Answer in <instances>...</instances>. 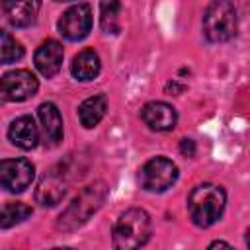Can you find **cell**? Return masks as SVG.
I'll return each mask as SVG.
<instances>
[{"label": "cell", "instance_id": "6da1fadb", "mask_svg": "<svg viewBox=\"0 0 250 250\" xmlns=\"http://www.w3.org/2000/svg\"><path fill=\"white\" fill-rule=\"evenodd\" d=\"M107 197V188L104 182H96L86 186L70 203L68 207L59 215L57 219V229L62 232H70L76 230L78 227H82L105 201Z\"/></svg>", "mask_w": 250, "mask_h": 250}, {"label": "cell", "instance_id": "7a4b0ae2", "mask_svg": "<svg viewBox=\"0 0 250 250\" xmlns=\"http://www.w3.org/2000/svg\"><path fill=\"white\" fill-rule=\"evenodd\" d=\"M225 203H227V195L221 186L199 184L191 189L188 197V211L197 227H211L221 219Z\"/></svg>", "mask_w": 250, "mask_h": 250}, {"label": "cell", "instance_id": "3957f363", "mask_svg": "<svg viewBox=\"0 0 250 250\" xmlns=\"http://www.w3.org/2000/svg\"><path fill=\"white\" fill-rule=\"evenodd\" d=\"M150 236V217L145 209L133 207L119 215L113 227V246L119 250H133L143 246Z\"/></svg>", "mask_w": 250, "mask_h": 250}, {"label": "cell", "instance_id": "277c9868", "mask_svg": "<svg viewBox=\"0 0 250 250\" xmlns=\"http://www.w3.org/2000/svg\"><path fill=\"white\" fill-rule=\"evenodd\" d=\"M236 8L229 0H213L203 14V33L211 43H223L236 35Z\"/></svg>", "mask_w": 250, "mask_h": 250}, {"label": "cell", "instance_id": "5b68a950", "mask_svg": "<svg viewBox=\"0 0 250 250\" xmlns=\"http://www.w3.org/2000/svg\"><path fill=\"white\" fill-rule=\"evenodd\" d=\"M178 180V166L166 156H154L139 170V184L146 191H164Z\"/></svg>", "mask_w": 250, "mask_h": 250}, {"label": "cell", "instance_id": "8992f818", "mask_svg": "<svg viewBox=\"0 0 250 250\" xmlns=\"http://www.w3.org/2000/svg\"><path fill=\"white\" fill-rule=\"evenodd\" d=\"M35 176V168L25 158H4L0 160V186L12 193L25 191Z\"/></svg>", "mask_w": 250, "mask_h": 250}, {"label": "cell", "instance_id": "52a82bcc", "mask_svg": "<svg viewBox=\"0 0 250 250\" xmlns=\"http://www.w3.org/2000/svg\"><path fill=\"white\" fill-rule=\"evenodd\" d=\"M39 88V82L31 70H10L0 78V98L8 102H23L31 98Z\"/></svg>", "mask_w": 250, "mask_h": 250}, {"label": "cell", "instance_id": "ba28073f", "mask_svg": "<svg viewBox=\"0 0 250 250\" xmlns=\"http://www.w3.org/2000/svg\"><path fill=\"white\" fill-rule=\"evenodd\" d=\"M92 29V10L88 4H76L68 8L59 20V33L68 41L84 39Z\"/></svg>", "mask_w": 250, "mask_h": 250}, {"label": "cell", "instance_id": "9c48e42d", "mask_svg": "<svg viewBox=\"0 0 250 250\" xmlns=\"http://www.w3.org/2000/svg\"><path fill=\"white\" fill-rule=\"evenodd\" d=\"M62 57H64V51H62V45L55 39H47L43 41L35 55H33V62H35V68L47 76V78H53L59 70H61V64H62Z\"/></svg>", "mask_w": 250, "mask_h": 250}, {"label": "cell", "instance_id": "30bf717a", "mask_svg": "<svg viewBox=\"0 0 250 250\" xmlns=\"http://www.w3.org/2000/svg\"><path fill=\"white\" fill-rule=\"evenodd\" d=\"M143 121L152 129V131H170L176 127L178 113L170 104L164 102H148L141 109Z\"/></svg>", "mask_w": 250, "mask_h": 250}, {"label": "cell", "instance_id": "8fae6325", "mask_svg": "<svg viewBox=\"0 0 250 250\" xmlns=\"http://www.w3.org/2000/svg\"><path fill=\"white\" fill-rule=\"evenodd\" d=\"M8 139L12 141V145H16L21 150L35 148L37 141H39V131H37V125H35L33 117L31 115H21V117L14 119L10 129H8Z\"/></svg>", "mask_w": 250, "mask_h": 250}, {"label": "cell", "instance_id": "7c38bea8", "mask_svg": "<svg viewBox=\"0 0 250 250\" xmlns=\"http://www.w3.org/2000/svg\"><path fill=\"white\" fill-rule=\"evenodd\" d=\"M39 121H41V129H43V139L49 146L59 145V141L62 139V117L61 111L57 109L55 104L45 102L39 105Z\"/></svg>", "mask_w": 250, "mask_h": 250}, {"label": "cell", "instance_id": "4fadbf2b", "mask_svg": "<svg viewBox=\"0 0 250 250\" xmlns=\"http://www.w3.org/2000/svg\"><path fill=\"white\" fill-rule=\"evenodd\" d=\"M64 193H66V180L57 170H51V174L39 182L35 199L45 207H53L64 197Z\"/></svg>", "mask_w": 250, "mask_h": 250}, {"label": "cell", "instance_id": "5bb4252c", "mask_svg": "<svg viewBox=\"0 0 250 250\" xmlns=\"http://www.w3.org/2000/svg\"><path fill=\"white\" fill-rule=\"evenodd\" d=\"M41 10V0H10L6 4V20L14 27H27L35 23Z\"/></svg>", "mask_w": 250, "mask_h": 250}, {"label": "cell", "instance_id": "9a60e30c", "mask_svg": "<svg viewBox=\"0 0 250 250\" xmlns=\"http://www.w3.org/2000/svg\"><path fill=\"white\" fill-rule=\"evenodd\" d=\"M100 57L94 49H84L80 51L70 64V72L76 80L80 82H90L100 74Z\"/></svg>", "mask_w": 250, "mask_h": 250}, {"label": "cell", "instance_id": "2e32d148", "mask_svg": "<svg viewBox=\"0 0 250 250\" xmlns=\"http://www.w3.org/2000/svg\"><path fill=\"white\" fill-rule=\"evenodd\" d=\"M105 111H107V98L104 94H100V96H92L80 104L78 117L86 129H92L104 119Z\"/></svg>", "mask_w": 250, "mask_h": 250}, {"label": "cell", "instance_id": "e0dca14e", "mask_svg": "<svg viewBox=\"0 0 250 250\" xmlns=\"http://www.w3.org/2000/svg\"><path fill=\"white\" fill-rule=\"evenodd\" d=\"M31 215V207L23 201H8L2 209H0V227L2 229H10L20 225L21 221H25Z\"/></svg>", "mask_w": 250, "mask_h": 250}, {"label": "cell", "instance_id": "ac0fdd59", "mask_svg": "<svg viewBox=\"0 0 250 250\" xmlns=\"http://www.w3.org/2000/svg\"><path fill=\"white\" fill-rule=\"evenodd\" d=\"M119 0H100V25L105 33L119 31Z\"/></svg>", "mask_w": 250, "mask_h": 250}, {"label": "cell", "instance_id": "d6986e66", "mask_svg": "<svg viewBox=\"0 0 250 250\" xmlns=\"http://www.w3.org/2000/svg\"><path fill=\"white\" fill-rule=\"evenodd\" d=\"M23 57V47L4 29H0V64L16 62Z\"/></svg>", "mask_w": 250, "mask_h": 250}, {"label": "cell", "instance_id": "ffe728a7", "mask_svg": "<svg viewBox=\"0 0 250 250\" xmlns=\"http://www.w3.org/2000/svg\"><path fill=\"white\" fill-rule=\"evenodd\" d=\"M180 150H182V154L184 156H195V143L191 141V139H182V143H180Z\"/></svg>", "mask_w": 250, "mask_h": 250}, {"label": "cell", "instance_id": "44dd1931", "mask_svg": "<svg viewBox=\"0 0 250 250\" xmlns=\"http://www.w3.org/2000/svg\"><path fill=\"white\" fill-rule=\"evenodd\" d=\"M219 246H221V248H230V246H229L227 242H223V240H215V242L209 244V248H219Z\"/></svg>", "mask_w": 250, "mask_h": 250}, {"label": "cell", "instance_id": "7402d4cb", "mask_svg": "<svg viewBox=\"0 0 250 250\" xmlns=\"http://www.w3.org/2000/svg\"><path fill=\"white\" fill-rule=\"evenodd\" d=\"M57 2H72V0H57Z\"/></svg>", "mask_w": 250, "mask_h": 250}, {"label": "cell", "instance_id": "603a6c76", "mask_svg": "<svg viewBox=\"0 0 250 250\" xmlns=\"http://www.w3.org/2000/svg\"><path fill=\"white\" fill-rule=\"evenodd\" d=\"M2 2H6V0H0V4H2Z\"/></svg>", "mask_w": 250, "mask_h": 250}]
</instances>
